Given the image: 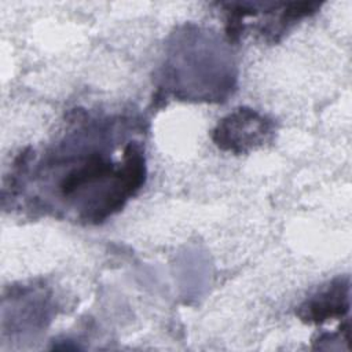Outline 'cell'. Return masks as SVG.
Instances as JSON below:
<instances>
[{
  "label": "cell",
  "instance_id": "cell-1",
  "mask_svg": "<svg viewBox=\"0 0 352 352\" xmlns=\"http://www.w3.org/2000/svg\"><path fill=\"white\" fill-rule=\"evenodd\" d=\"M272 121L249 107H239L224 117L212 133L217 147L236 154L261 146L272 133Z\"/></svg>",
  "mask_w": 352,
  "mask_h": 352
},
{
  "label": "cell",
  "instance_id": "cell-2",
  "mask_svg": "<svg viewBox=\"0 0 352 352\" xmlns=\"http://www.w3.org/2000/svg\"><path fill=\"white\" fill-rule=\"evenodd\" d=\"M349 311V279L337 278L318 293L307 298L297 309V316L305 323H323L342 318Z\"/></svg>",
  "mask_w": 352,
  "mask_h": 352
}]
</instances>
